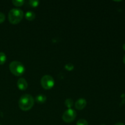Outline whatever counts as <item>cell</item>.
<instances>
[{"label":"cell","instance_id":"1","mask_svg":"<svg viewBox=\"0 0 125 125\" xmlns=\"http://www.w3.org/2000/svg\"><path fill=\"white\" fill-rule=\"evenodd\" d=\"M34 100L32 96L29 94L22 95L18 101V106L20 108L24 111L31 109L34 106Z\"/></svg>","mask_w":125,"mask_h":125},{"label":"cell","instance_id":"2","mask_svg":"<svg viewBox=\"0 0 125 125\" xmlns=\"http://www.w3.org/2000/svg\"><path fill=\"white\" fill-rule=\"evenodd\" d=\"M24 13L20 9H12L9 12L8 18L10 23L16 24L21 21Z\"/></svg>","mask_w":125,"mask_h":125},{"label":"cell","instance_id":"3","mask_svg":"<svg viewBox=\"0 0 125 125\" xmlns=\"http://www.w3.org/2000/svg\"><path fill=\"white\" fill-rule=\"evenodd\" d=\"M9 69L11 73L17 76L22 75L25 70L24 65L18 61H13L11 62L9 65Z\"/></svg>","mask_w":125,"mask_h":125},{"label":"cell","instance_id":"4","mask_svg":"<svg viewBox=\"0 0 125 125\" xmlns=\"http://www.w3.org/2000/svg\"><path fill=\"white\" fill-rule=\"evenodd\" d=\"M41 85L45 89H50L54 85V80L51 76L45 75L42 78Z\"/></svg>","mask_w":125,"mask_h":125},{"label":"cell","instance_id":"5","mask_svg":"<svg viewBox=\"0 0 125 125\" xmlns=\"http://www.w3.org/2000/svg\"><path fill=\"white\" fill-rule=\"evenodd\" d=\"M76 117V112L72 109H68L65 111L62 115V120L66 123H70L74 120Z\"/></svg>","mask_w":125,"mask_h":125},{"label":"cell","instance_id":"6","mask_svg":"<svg viewBox=\"0 0 125 125\" xmlns=\"http://www.w3.org/2000/svg\"><path fill=\"white\" fill-rule=\"evenodd\" d=\"M28 83L24 78H20L17 81V87L20 90H25L28 88Z\"/></svg>","mask_w":125,"mask_h":125},{"label":"cell","instance_id":"7","mask_svg":"<svg viewBox=\"0 0 125 125\" xmlns=\"http://www.w3.org/2000/svg\"><path fill=\"white\" fill-rule=\"evenodd\" d=\"M87 104V101L85 99L80 98L76 102L75 107L78 110L83 109Z\"/></svg>","mask_w":125,"mask_h":125},{"label":"cell","instance_id":"8","mask_svg":"<svg viewBox=\"0 0 125 125\" xmlns=\"http://www.w3.org/2000/svg\"><path fill=\"white\" fill-rule=\"evenodd\" d=\"M25 17L28 20L32 21L35 19V13L34 12H32V11H28V12H27L26 13Z\"/></svg>","mask_w":125,"mask_h":125},{"label":"cell","instance_id":"9","mask_svg":"<svg viewBox=\"0 0 125 125\" xmlns=\"http://www.w3.org/2000/svg\"><path fill=\"white\" fill-rule=\"evenodd\" d=\"M35 100L40 104H43L46 101V96L44 95H39L35 98Z\"/></svg>","mask_w":125,"mask_h":125},{"label":"cell","instance_id":"10","mask_svg":"<svg viewBox=\"0 0 125 125\" xmlns=\"http://www.w3.org/2000/svg\"><path fill=\"white\" fill-rule=\"evenodd\" d=\"M6 56L4 52H0V65H2L6 62Z\"/></svg>","mask_w":125,"mask_h":125},{"label":"cell","instance_id":"11","mask_svg":"<svg viewBox=\"0 0 125 125\" xmlns=\"http://www.w3.org/2000/svg\"><path fill=\"white\" fill-rule=\"evenodd\" d=\"M65 106H67L68 108H70L73 106V101L72 99L71 98H68L65 100Z\"/></svg>","mask_w":125,"mask_h":125},{"label":"cell","instance_id":"12","mask_svg":"<svg viewBox=\"0 0 125 125\" xmlns=\"http://www.w3.org/2000/svg\"><path fill=\"white\" fill-rule=\"evenodd\" d=\"M24 1L23 0H13L12 3L16 6H21L24 4Z\"/></svg>","mask_w":125,"mask_h":125},{"label":"cell","instance_id":"13","mask_svg":"<svg viewBox=\"0 0 125 125\" xmlns=\"http://www.w3.org/2000/svg\"><path fill=\"white\" fill-rule=\"evenodd\" d=\"M28 3L31 7H37L39 4V1L37 0H30Z\"/></svg>","mask_w":125,"mask_h":125},{"label":"cell","instance_id":"14","mask_svg":"<svg viewBox=\"0 0 125 125\" xmlns=\"http://www.w3.org/2000/svg\"><path fill=\"white\" fill-rule=\"evenodd\" d=\"M76 125H88V123L84 119H79L77 122Z\"/></svg>","mask_w":125,"mask_h":125},{"label":"cell","instance_id":"15","mask_svg":"<svg viewBox=\"0 0 125 125\" xmlns=\"http://www.w3.org/2000/svg\"><path fill=\"white\" fill-rule=\"evenodd\" d=\"M65 69L67 70L70 71L72 70L74 68V65L71 63H67V64H66L65 66Z\"/></svg>","mask_w":125,"mask_h":125},{"label":"cell","instance_id":"16","mask_svg":"<svg viewBox=\"0 0 125 125\" xmlns=\"http://www.w3.org/2000/svg\"><path fill=\"white\" fill-rule=\"evenodd\" d=\"M5 20V15L2 12H0V23H2Z\"/></svg>","mask_w":125,"mask_h":125},{"label":"cell","instance_id":"17","mask_svg":"<svg viewBox=\"0 0 125 125\" xmlns=\"http://www.w3.org/2000/svg\"><path fill=\"white\" fill-rule=\"evenodd\" d=\"M114 125H125L123 124V123H116V124Z\"/></svg>","mask_w":125,"mask_h":125},{"label":"cell","instance_id":"18","mask_svg":"<svg viewBox=\"0 0 125 125\" xmlns=\"http://www.w3.org/2000/svg\"><path fill=\"white\" fill-rule=\"evenodd\" d=\"M123 62H124V63L125 64V54L124 57H123Z\"/></svg>","mask_w":125,"mask_h":125},{"label":"cell","instance_id":"19","mask_svg":"<svg viewBox=\"0 0 125 125\" xmlns=\"http://www.w3.org/2000/svg\"><path fill=\"white\" fill-rule=\"evenodd\" d=\"M123 50H124L125 51V43L123 45Z\"/></svg>","mask_w":125,"mask_h":125},{"label":"cell","instance_id":"20","mask_svg":"<svg viewBox=\"0 0 125 125\" xmlns=\"http://www.w3.org/2000/svg\"></svg>","mask_w":125,"mask_h":125},{"label":"cell","instance_id":"21","mask_svg":"<svg viewBox=\"0 0 125 125\" xmlns=\"http://www.w3.org/2000/svg\"></svg>","mask_w":125,"mask_h":125}]
</instances>
